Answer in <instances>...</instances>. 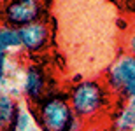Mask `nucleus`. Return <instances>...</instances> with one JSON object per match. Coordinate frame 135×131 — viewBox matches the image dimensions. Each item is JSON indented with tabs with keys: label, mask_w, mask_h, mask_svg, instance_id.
I'll use <instances>...</instances> for the list:
<instances>
[{
	"label": "nucleus",
	"mask_w": 135,
	"mask_h": 131,
	"mask_svg": "<svg viewBox=\"0 0 135 131\" xmlns=\"http://www.w3.org/2000/svg\"><path fill=\"white\" fill-rule=\"evenodd\" d=\"M33 116L40 131H77L79 117L74 108L61 96H46L35 103Z\"/></svg>",
	"instance_id": "nucleus-1"
},
{
	"label": "nucleus",
	"mask_w": 135,
	"mask_h": 131,
	"mask_svg": "<svg viewBox=\"0 0 135 131\" xmlns=\"http://www.w3.org/2000/svg\"><path fill=\"white\" fill-rule=\"evenodd\" d=\"M70 105L79 119L93 117L107 101V89L97 81H83L70 91Z\"/></svg>",
	"instance_id": "nucleus-2"
},
{
	"label": "nucleus",
	"mask_w": 135,
	"mask_h": 131,
	"mask_svg": "<svg viewBox=\"0 0 135 131\" xmlns=\"http://www.w3.org/2000/svg\"><path fill=\"white\" fill-rule=\"evenodd\" d=\"M42 12H44V4L37 0H14V2H7L4 7L5 23L18 30L39 23Z\"/></svg>",
	"instance_id": "nucleus-3"
},
{
	"label": "nucleus",
	"mask_w": 135,
	"mask_h": 131,
	"mask_svg": "<svg viewBox=\"0 0 135 131\" xmlns=\"http://www.w3.org/2000/svg\"><path fill=\"white\" fill-rule=\"evenodd\" d=\"M107 82L112 91H119L128 98H135V56L123 54L110 66Z\"/></svg>",
	"instance_id": "nucleus-4"
},
{
	"label": "nucleus",
	"mask_w": 135,
	"mask_h": 131,
	"mask_svg": "<svg viewBox=\"0 0 135 131\" xmlns=\"http://www.w3.org/2000/svg\"><path fill=\"white\" fill-rule=\"evenodd\" d=\"M49 28L44 21L28 25L25 28H20V37H21V49L28 53H39L47 45L49 42Z\"/></svg>",
	"instance_id": "nucleus-5"
},
{
	"label": "nucleus",
	"mask_w": 135,
	"mask_h": 131,
	"mask_svg": "<svg viewBox=\"0 0 135 131\" xmlns=\"http://www.w3.org/2000/svg\"><path fill=\"white\" fill-rule=\"evenodd\" d=\"M23 91L28 96V100H32L33 103H39L40 100L46 98L44 96V93H46V74L40 66L30 65L26 68Z\"/></svg>",
	"instance_id": "nucleus-6"
},
{
	"label": "nucleus",
	"mask_w": 135,
	"mask_h": 131,
	"mask_svg": "<svg viewBox=\"0 0 135 131\" xmlns=\"http://www.w3.org/2000/svg\"><path fill=\"white\" fill-rule=\"evenodd\" d=\"M20 112L21 110L18 108V103L14 98L0 91V129L16 128Z\"/></svg>",
	"instance_id": "nucleus-7"
},
{
	"label": "nucleus",
	"mask_w": 135,
	"mask_h": 131,
	"mask_svg": "<svg viewBox=\"0 0 135 131\" xmlns=\"http://www.w3.org/2000/svg\"><path fill=\"white\" fill-rule=\"evenodd\" d=\"M0 44L4 45L7 51L21 49L20 30H18V28H12V26H9V25L0 26Z\"/></svg>",
	"instance_id": "nucleus-8"
},
{
	"label": "nucleus",
	"mask_w": 135,
	"mask_h": 131,
	"mask_svg": "<svg viewBox=\"0 0 135 131\" xmlns=\"http://www.w3.org/2000/svg\"><path fill=\"white\" fill-rule=\"evenodd\" d=\"M119 126L123 129H135V98L128 100V105L119 117Z\"/></svg>",
	"instance_id": "nucleus-9"
},
{
	"label": "nucleus",
	"mask_w": 135,
	"mask_h": 131,
	"mask_svg": "<svg viewBox=\"0 0 135 131\" xmlns=\"http://www.w3.org/2000/svg\"><path fill=\"white\" fill-rule=\"evenodd\" d=\"M5 72H7V49L0 44V82L5 79Z\"/></svg>",
	"instance_id": "nucleus-10"
},
{
	"label": "nucleus",
	"mask_w": 135,
	"mask_h": 131,
	"mask_svg": "<svg viewBox=\"0 0 135 131\" xmlns=\"http://www.w3.org/2000/svg\"><path fill=\"white\" fill-rule=\"evenodd\" d=\"M28 124H30V117H28V114H26V112L21 110V112H20V116H18L16 129H18V131H23L25 128H28Z\"/></svg>",
	"instance_id": "nucleus-11"
},
{
	"label": "nucleus",
	"mask_w": 135,
	"mask_h": 131,
	"mask_svg": "<svg viewBox=\"0 0 135 131\" xmlns=\"http://www.w3.org/2000/svg\"><path fill=\"white\" fill-rule=\"evenodd\" d=\"M128 49H130V54L135 56V33L130 35V40H128Z\"/></svg>",
	"instance_id": "nucleus-12"
}]
</instances>
